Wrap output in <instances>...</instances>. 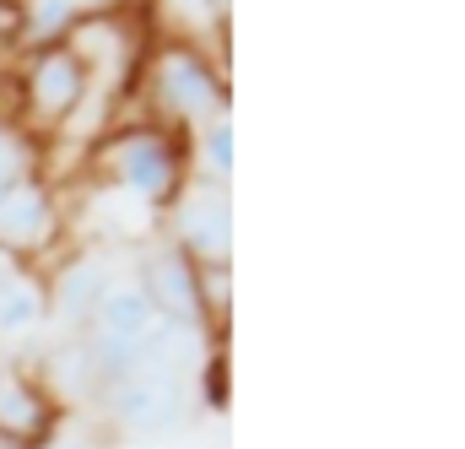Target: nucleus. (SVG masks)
Here are the masks:
<instances>
[{"instance_id": "9b49d317", "label": "nucleus", "mask_w": 465, "mask_h": 449, "mask_svg": "<svg viewBox=\"0 0 465 449\" xmlns=\"http://www.w3.org/2000/svg\"><path fill=\"white\" fill-rule=\"evenodd\" d=\"M157 314H152V304H146V293L141 287H119V293H104V304H98V331H114V336H141L146 325H152Z\"/></svg>"}, {"instance_id": "6e6552de", "label": "nucleus", "mask_w": 465, "mask_h": 449, "mask_svg": "<svg viewBox=\"0 0 465 449\" xmlns=\"http://www.w3.org/2000/svg\"><path fill=\"white\" fill-rule=\"evenodd\" d=\"M104 293H109L104 265L76 260V265H65V271H60V282H54V314H60L65 325H93V320H98Z\"/></svg>"}, {"instance_id": "1a4fd4ad", "label": "nucleus", "mask_w": 465, "mask_h": 449, "mask_svg": "<svg viewBox=\"0 0 465 449\" xmlns=\"http://www.w3.org/2000/svg\"><path fill=\"white\" fill-rule=\"evenodd\" d=\"M0 428L16 434L22 444H38L49 434V401H44V390H33L27 379H5L0 384Z\"/></svg>"}, {"instance_id": "f257e3e1", "label": "nucleus", "mask_w": 465, "mask_h": 449, "mask_svg": "<svg viewBox=\"0 0 465 449\" xmlns=\"http://www.w3.org/2000/svg\"><path fill=\"white\" fill-rule=\"evenodd\" d=\"M152 98L163 104V114H173V119H212V114L223 109L228 93H223L217 71L190 44H168L152 60Z\"/></svg>"}, {"instance_id": "7ed1b4c3", "label": "nucleus", "mask_w": 465, "mask_h": 449, "mask_svg": "<svg viewBox=\"0 0 465 449\" xmlns=\"http://www.w3.org/2000/svg\"><path fill=\"white\" fill-rule=\"evenodd\" d=\"M98 163H109V174L124 179L146 201H168L173 185H179V152L168 146L163 130H130V135H119V141L104 146Z\"/></svg>"}, {"instance_id": "4468645a", "label": "nucleus", "mask_w": 465, "mask_h": 449, "mask_svg": "<svg viewBox=\"0 0 465 449\" xmlns=\"http://www.w3.org/2000/svg\"><path fill=\"white\" fill-rule=\"evenodd\" d=\"M0 449H33V444H22L16 434H5V428H0Z\"/></svg>"}, {"instance_id": "2eb2a0df", "label": "nucleus", "mask_w": 465, "mask_h": 449, "mask_svg": "<svg viewBox=\"0 0 465 449\" xmlns=\"http://www.w3.org/2000/svg\"><path fill=\"white\" fill-rule=\"evenodd\" d=\"M87 5H114V0H87Z\"/></svg>"}, {"instance_id": "dca6fc26", "label": "nucleus", "mask_w": 465, "mask_h": 449, "mask_svg": "<svg viewBox=\"0 0 465 449\" xmlns=\"http://www.w3.org/2000/svg\"><path fill=\"white\" fill-rule=\"evenodd\" d=\"M65 449H93V444H65Z\"/></svg>"}, {"instance_id": "f03ea898", "label": "nucleus", "mask_w": 465, "mask_h": 449, "mask_svg": "<svg viewBox=\"0 0 465 449\" xmlns=\"http://www.w3.org/2000/svg\"><path fill=\"white\" fill-rule=\"evenodd\" d=\"M82 93H87V60H82L76 44H49V49H38V60H33L27 76H22V104H27V114H33L38 125L71 119L76 104H82Z\"/></svg>"}, {"instance_id": "39448f33", "label": "nucleus", "mask_w": 465, "mask_h": 449, "mask_svg": "<svg viewBox=\"0 0 465 449\" xmlns=\"http://www.w3.org/2000/svg\"><path fill=\"white\" fill-rule=\"evenodd\" d=\"M141 293L152 304V314H163L168 325H184L201 314V287H195V260L173 244V249H157L141 271Z\"/></svg>"}, {"instance_id": "20e7f679", "label": "nucleus", "mask_w": 465, "mask_h": 449, "mask_svg": "<svg viewBox=\"0 0 465 449\" xmlns=\"http://www.w3.org/2000/svg\"><path fill=\"white\" fill-rule=\"evenodd\" d=\"M109 406H114L119 423H130L141 434H173L184 417V384H179V374L135 368L124 384L109 390Z\"/></svg>"}, {"instance_id": "ddd939ff", "label": "nucleus", "mask_w": 465, "mask_h": 449, "mask_svg": "<svg viewBox=\"0 0 465 449\" xmlns=\"http://www.w3.org/2000/svg\"><path fill=\"white\" fill-rule=\"evenodd\" d=\"M206 157H212V174H228L232 168V130L228 125H212V135H206Z\"/></svg>"}, {"instance_id": "9d476101", "label": "nucleus", "mask_w": 465, "mask_h": 449, "mask_svg": "<svg viewBox=\"0 0 465 449\" xmlns=\"http://www.w3.org/2000/svg\"><path fill=\"white\" fill-rule=\"evenodd\" d=\"M44 320V304H38V287L16 271L0 276V336H27L33 325Z\"/></svg>"}, {"instance_id": "423d86ee", "label": "nucleus", "mask_w": 465, "mask_h": 449, "mask_svg": "<svg viewBox=\"0 0 465 449\" xmlns=\"http://www.w3.org/2000/svg\"><path fill=\"white\" fill-rule=\"evenodd\" d=\"M54 233V206H49V190L22 179L0 195V249L5 254H27L38 249L44 238Z\"/></svg>"}, {"instance_id": "0eeeda50", "label": "nucleus", "mask_w": 465, "mask_h": 449, "mask_svg": "<svg viewBox=\"0 0 465 449\" xmlns=\"http://www.w3.org/2000/svg\"><path fill=\"white\" fill-rule=\"evenodd\" d=\"M179 233H184V244H179V249H184L195 265H223V260H228V244H232L228 201H223L217 190L190 195V201H184V212H179Z\"/></svg>"}, {"instance_id": "f8f14e48", "label": "nucleus", "mask_w": 465, "mask_h": 449, "mask_svg": "<svg viewBox=\"0 0 465 449\" xmlns=\"http://www.w3.org/2000/svg\"><path fill=\"white\" fill-rule=\"evenodd\" d=\"M22 163H27L22 135H16V130H0V195H5L11 185H22V179H27V174H22Z\"/></svg>"}]
</instances>
